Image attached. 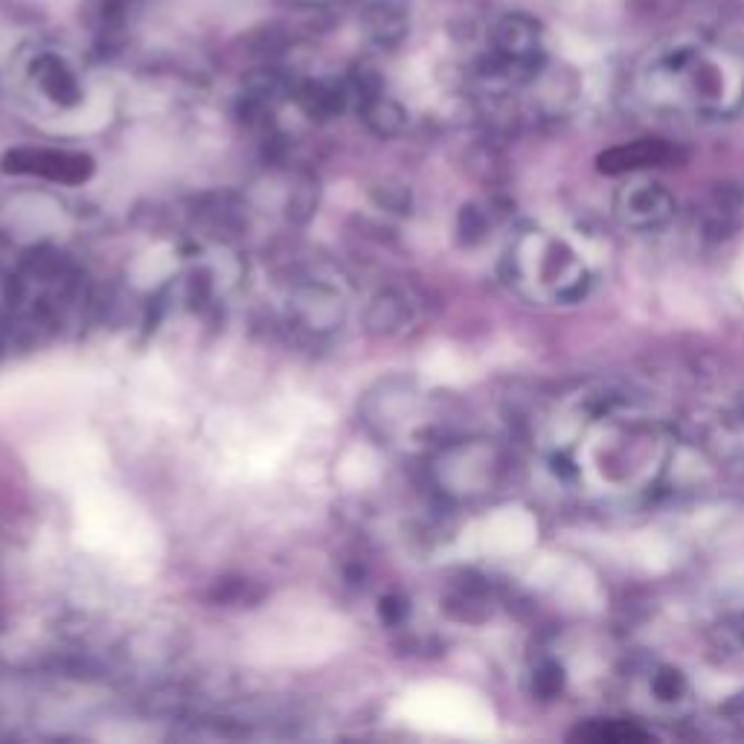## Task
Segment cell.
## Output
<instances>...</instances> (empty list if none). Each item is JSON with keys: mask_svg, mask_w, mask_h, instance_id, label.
<instances>
[{"mask_svg": "<svg viewBox=\"0 0 744 744\" xmlns=\"http://www.w3.org/2000/svg\"><path fill=\"white\" fill-rule=\"evenodd\" d=\"M672 210L674 198L657 184L631 186V189L620 193V198H617V215L629 227H640V231L664 224L672 215Z\"/></svg>", "mask_w": 744, "mask_h": 744, "instance_id": "1", "label": "cell"}, {"mask_svg": "<svg viewBox=\"0 0 744 744\" xmlns=\"http://www.w3.org/2000/svg\"><path fill=\"white\" fill-rule=\"evenodd\" d=\"M672 158V149L660 140H637L629 146H617L599 154V169L608 175H620V172H634L643 166H657Z\"/></svg>", "mask_w": 744, "mask_h": 744, "instance_id": "2", "label": "cell"}, {"mask_svg": "<svg viewBox=\"0 0 744 744\" xmlns=\"http://www.w3.org/2000/svg\"><path fill=\"white\" fill-rule=\"evenodd\" d=\"M15 158L7 160V169H29L38 175L62 177V181H79L90 172V160L82 154H59V151H15Z\"/></svg>", "mask_w": 744, "mask_h": 744, "instance_id": "3", "label": "cell"}, {"mask_svg": "<svg viewBox=\"0 0 744 744\" xmlns=\"http://www.w3.org/2000/svg\"><path fill=\"white\" fill-rule=\"evenodd\" d=\"M576 735H585V739H608V742H625V739H646V733L640 730H631V727H603V730H579Z\"/></svg>", "mask_w": 744, "mask_h": 744, "instance_id": "4", "label": "cell"}]
</instances>
